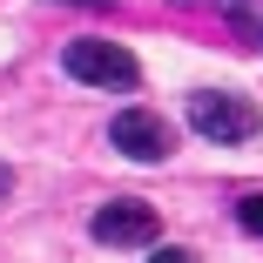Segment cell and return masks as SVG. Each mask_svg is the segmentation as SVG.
Listing matches in <instances>:
<instances>
[{
  "mask_svg": "<svg viewBox=\"0 0 263 263\" xmlns=\"http://www.w3.org/2000/svg\"><path fill=\"white\" fill-rule=\"evenodd\" d=\"M61 7H115V0H61Z\"/></svg>",
  "mask_w": 263,
  "mask_h": 263,
  "instance_id": "cell-8",
  "label": "cell"
},
{
  "mask_svg": "<svg viewBox=\"0 0 263 263\" xmlns=\"http://www.w3.org/2000/svg\"><path fill=\"white\" fill-rule=\"evenodd\" d=\"M108 148H122L128 162H169V155H176V128L155 108H122L108 122Z\"/></svg>",
  "mask_w": 263,
  "mask_h": 263,
  "instance_id": "cell-4",
  "label": "cell"
},
{
  "mask_svg": "<svg viewBox=\"0 0 263 263\" xmlns=\"http://www.w3.org/2000/svg\"><path fill=\"white\" fill-rule=\"evenodd\" d=\"M223 14H230V27L256 47V54H263V14H256V7H223Z\"/></svg>",
  "mask_w": 263,
  "mask_h": 263,
  "instance_id": "cell-6",
  "label": "cell"
},
{
  "mask_svg": "<svg viewBox=\"0 0 263 263\" xmlns=\"http://www.w3.org/2000/svg\"><path fill=\"white\" fill-rule=\"evenodd\" d=\"M236 230H243V236H263V189L236 196Z\"/></svg>",
  "mask_w": 263,
  "mask_h": 263,
  "instance_id": "cell-5",
  "label": "cell"
},
{
  "mask_svg": "<svg viewBox=\"0 0 263 263\" xmlns=\"http://www.w3.org/2000/svg\"><path fill=\"white\" fill-rule=\"evenodd\" d=\"M148 263H202V256H196V250H176V243H169V250H155Z\"/></svg>",
  "mask_w": 263,
  "mask_h": 263,
  "instance_id": "cell-7",
  "label": "cell"
},
{
  "mask_svg": "<svg viewBox=\"0 0 263 263\" xmlns=\"http://www.w3.org/2000/svg\"><path fill=\"white\" fill-rule=\"evenodd\" d=\"M61 68L88 88H142V61L128 54L122 41H95V34H74L61 47Z\"/></svg>",
  "mask_w": 263,
  "mask_h": 263,
  "instance_id": "cell-2",
  "label": "cell"
},
{
  "mask_svg": "<svg viewBox=\"0 0 263 263\" xmlns=\"http://www.w3.org/2000/svg\"><path fill=\"white\" fill-rule=\"evenodd\" d=\"M189 128L202 142H216V148H243V142H256L263 108L250 95H236V88H196L189 95Z\"/></svg>",
  "mask_w": 263,
  "mask_h": 263,
  "instance_id": "cell-1",
  "label": "cell"
},
{
  "mask_svg": "<svg viewBox=\"0 0 263 263\" xmlns=\"http://www.w3.org/2000/svg\"><path fill=\"white\" fill-rule=\"evenodd\" d=\"M223 7H250V0H223Z\"/></svg>",
  "mask_w": 263,
  "mask_h": 263,
  "instance_id": "cell-10",
  "label": "cell"
},
{
  "mask_svg": "<svg viewBox=\"0 0 263 263\" xmlns=\"http://www.w3.org/2000/svg\"><path fill=\"white\" fill-rule=\"evenodd\" d=\"M88 236L108 243V250H148L162 236V216H155V202H142V196H108L88 216Z\"/></svg>",
  "mask_w": 263,
  "mask_h": 263,
  "instance_id": "cell-3",
  "label": "cell"
},
{
  "mask_svg": "<svg viewBox=\"0 0 263 263\" xmlns=\"http://www.w3.org/2000/svg\"><path fill=\"white\" fill-rule=\"evenodd\" d=\"M7 189H14V169H7V162H0V196H7Z\"/></svg>",
  "mask_w": 263,
  "mask_h": 263,
  "instance_id": "cell-9",
  "label": "cell"
}]
</instances>
